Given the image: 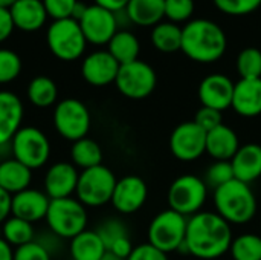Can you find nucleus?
Returning a JSON list of instances; mask_svg holds the SVG:
<instances>
[{
    "mask_svg": "<svg viewBox=\"0 0 261 260\" xmlns=\"http://www.w3.org/2000/svg\"><path fill=\"white\" fill-rule=\"evenodd\" d=\"M232 241L231 225L220 215L200 211L188 218L185 242L179 251L197 259L216 260L229 251Z\"/></svg>",
    "mask_w": 261,
    "mask_h": 260,
    "instance_id": "obj_1",
    "label": "nucleus"
},
{
    "mask_svg": "<svg viewBox=\"0 0 261 260\" xmlns=\"http://www.w3.org/2000/svg\"><path fill=\"white\" fill-rule=\"evenodd\" d=\"M228 38L225 31L208 18L190 20L182 28L180 51L193 61L214 63L226 52Z\"/></svg>",
    "mask_w": 261,
    "mask_h": 260,
    "instance_id": "obj_2",
    "label": "nucleus"
},
{
    "mask_svg": "<svg viewBox=\"0 0 261 260\" xmlns=\"http://www.w3.org/2000/svg\"><path fill=\"white\" fill-rule=\"evenodd\" d=\"M216 213L229 225H245L251 222L257 213V198L249 184L232 179L214 190Z\"/></svg>",
    "mask_w": 261,
    "mask_h": 260,
    "instance_id": "obj_3",
    "label": "nucleus"
},
{
    "mask_svg": "<svg viewBox=\"0 0 261 260\" xmlns=\"http://www.w3.org/2000/svg\"><path fill=\"white\" fill-rule=\"evenodd\" d=\"M44 219L50 231L63 239H73L87 227L86 207L73 198L50 199Z\"/></svg>",
    "mask_w": 261,
    "mask_h": 260,
    "instance_id": "obj_4",
    "label": "nucleus"
},
{
    "mask_svg": "<svg viewBox=\"0 0 261 260\" xmlns=\"http://www.w3.org/2000/svg\"><path fill=\"white\" fill-rule=\"evenodd\" d=\"M46 41L49 51L63 61H75L83 57L87 40L80 28V23L73 18L54 20L46 32Z\"/></svg>",
    "mask_w": 261,
    "mask_h": 260,
    "instance_id": "obj_5",
    "label": "nucleus"
},
{
    "mask_svg": "<svg viewBox=\"0 0 261 260\" xmlns=\"http://www.w3.org/2000/svg\"><path fill=\"white\" fill-rule=\"evenodd\" d=\"M208 198V185L196 175H182L176 178L168 188V205L185 218L202 211Z\"/></svg>",
    "mask_w": 261,
    "mask_h": 260,
    "instance_id": "obj_6",
    "label": "nucleus"
},
{
    "mask_svg": "<svg viewBox=\"0 0 261 260\" xmlns=\"http://www.w3.org/2000/svg\"><path fill=\"white\" fill-rule=\"evenodd\" d=\"M188 218L174 210H164L153 218L148 227V244L168 254L179 251L185 242Z\"/></svg>",
    "mask_w": 261,
    "mask_h": 260,
    "instance_id": "obj_7",
    "label": "nucleus"
},
{
    "mask_svg": "<svg viewBox=\"0 0 261 260\" xmlns=\"http://www.w3.org/2000/svg\"><path fill=\"white\" fill-rule=\"evenodd\" d=\"M118 179L115 173L106 166H96L87 170H83L78 178L76 185V199L84 207H101L107 202H112Z\"/></svg>",
    "mask_w": 261,
    "mask_h": 260,
    "instance_id": "obj_8",
    "label": "nucleus"
},
{
    "mask_svg": "<svg viewBox=\"0 0 261 260\" xmlns=\"http://www.w3.org/2000/svg\"><path fill=\"white\" fill-rule=\"evenodd\" d=\"M14 159L28 169L43 167L50 156V143L37 127H21L11 141Z\"/></svg>",
    "mask_w": 261,
    "mask_h": 260,
    "instance_id": "obj_9",
    "label": "nucleus"
},
{
    "mask_svg": "<svg viewBox=\"0 0 261 260\" xmlns=\"http://www.w3.org/2000/svg\"><path fill=\"white\" fill-rule=\"evenodd\" d=\"M115 84L124 97L130 100H144L154 92L158 75L148 63L136 60L121 64Z\"/></svg>",
    "mask_w": 261,
    "mask_h": 260,
    "instance_id": "obj_10",
    "label": "nucleus"
},
{
    "mask_svg": "<svg viewBox=\"0 0 261 260\" xmlns=\"http://www.w3.org/2000/svg\"><path fill=\"white\" fill-rule=\"evenodd\" d=\"M54 126L64 139L75 143L86 138L90 129V112L76 98L61 100L54 110Z\"/></svg>",
    "mask_w": 261,
    "mask_h": 260,
    "instance_id": "obj_11",
    "label": "nucleus"
},
{
    "mask_svg": "<svg viewBox=\"0 0 261 260\" xmlns=\"http://www.w3.org/2000/svg\"><path fill=\"white\" fill-rule=\"evenodd\" d=\"M170 152L182 162H193L206 153V132L194 121L180 123L170 135Z\"/></svg>",
    "mask_w": 261,
    "mask_h": 260,
    "instance_id": "obj_12",
    "label": "nucleus"
},
{
    "mask_svg": "<svg viewBox=\"0 0 261 260\" xmlns=\"http://www.w3.org/2000/svg\"><path fill=\"white\" fill-rule=\"evenodd\" d=\"M80 28L92 44H109L112 37L119 31L115 12L101 8L98 5H87L84 15L78 20Z\"/></svg>",
    "mask_w": 261,
    "mask_h": 260,
    "instance_id": "obj_13",
    "label": "nucleus"
},
{
    "mask_svg": "<svg viewBox=\"0 0 261 260\" xmlns=\"http://www.w3.org/2000/svg\"><path fill=\"white\" fill-rule=\"evenodd\" d=\"M147 196L148 187L145 181L136 175H128L116 182L112 204L121 215H133L144 207Z\"/></svg>",
    "mask_w": 261,
    "mask_h": 260,
    "instance_id": "obj_14",
    "label": "nucleus"
},
{
    "mask_svg": "<svg viewBox=\"0 0 261 260\" xmlns=\"http://www.w3.org/2000/svg\"><path fill=\"white\" fill-rule=\"evenodd\" d=\"M234 86L236 83H232L229 77L223 74H211L199 84V100L202 106L223 112L232 106Z\"/></svg>",
    "mask_w": 261,
    "mask_h": 260,
    "instance_id": "obj_15",
    "label": "nucleus"
},
{
    "mask_svg": "<svg viewBox=\"0 0 261 260\" xmlns=\"http://www.w3.org/2000/svg\"><path fill=\"white\" fill-rule=\"evenodd\" d=\"M121 64L112 57L109 51H95L89 54L81 64L83 78L96 87L115 83Z\"/></svg>",
    "mask_w": 261,
    "mask_h": 260,
    "instance_id": "obj_16",
    "label": "nucleus"
},
{
    "mask_svg": "<svg viewBox=\"0 0 261 260\" xmlns=\"http://www.w3.org/2000/svg\"><path fill=\"white\" fill-rule=\"evenodd\" d=\"M80 173L70 162L54 164L44 176V193L49 199L70 198L76 192Z\"/></svg>",
    "mask_w": 261,
    "mask_h": 260,
    "instance_id": "obj_17",
    "label": "nucleus"
},
{
    "mask_svg": "<svg viewBox=\"0 0 261 260\" xmlns=\"http://www.w3.org/2000/svg\"><path fill=\"white\" fill-rule=\"evenodd\" d=\"M50 199L40 190L26 188L12 196L11 215L28 222H37L46 218Z\"/></svg>",
    "mask_w": 261,
    "mask_h": 260,
    "instance_id": "obj_18",
    "label": "nucleus"
},
{
    "mask_svg": "<svg viewBox=\"0 0 261 260\" xmlns=\"http://www.w3.org/2000/svg\"><path fill=\"white\" fill-rule=\"evenodd\" d=\"M21 100L9 90H0V146H5L6 143L12 141L14 135L21 129Z\"/></svg>",
    "mask_w": 261,
    "mask_h": 260,
    "instance_id": "obj_19",
    "label": "nucleus"
},
{
    "mask_svg": "<svg viewBox=\"0 0 261 260\" xmlns=\"http://www.w3.org/2000/svg\"><path fill=\"white\" fill-rule=\"evenodd\" d=\"M231 107L245 118L261 115V78H240L234 86Z\"/></svg>",
    "mask_w": 261,
    "mask_h": 260,
    "instance_id": "obj_20",
    "label": "nucleus"
},
{
    "mask_svg": "<svg viewBox=\"0 0 261 260\" xmlns=\"http://www.w3.org/2000/svg\"><path fill=\"white\" fill-rule=\"evenodd\" d=\"M234 178L245 184H251L261 178V146L251 143L240 146L231 159Z\"/></svg>",
    "mask_w": 261,
    "mask_h": 260,
    "instance_id": "obj_21",
    "label": "nucleus"
},
{
    "mask_svg": "<svg viewBox=\"0 0 261 260\" xmlns=\"http://www.w3.org/2000/svg\"><path fill=\"white\" fill-rule=\"evenodd\" d=\"M14 26L24 32H34L44 26L47 12L41 0H18L9 8Z\"/></svg>",
    "mask_w": 261,
    "mask_h": 260,
    "instance_id": "obj_22",
    "label": "nucleus"
},
{
    "mask_svg": "<svg viewBox=\"0 0 261 260\" xmlns=\"http://www.w3.org/2000/svg\"><path fill=\"white\" fill-rule=\"evenodd\" d=\"M239 149L237 133L225 124L206 133V153L216 161H231Z\"/></svg>",
    "mask_w": 261,
    "mask_h": 260,
    "instance_id": "obj_23",
    "label": "nucleus"
},
{
    "mask_svg": "<svg viewBox=\"0 0 261 260\" xmlns=\"http://www.w3.org/2000/svg\"><path fill=\"white\" fill-rule=\"evenodd\" d=\"M125 12L132 25L156 26L165 17V0H130Z\"/></svg>",
    "mask_w": 261,
    "mask_h": 260,
    "instance_id": "obj_24",
    "label": "nucleus"
},
{
    "mask_svg": "<svg viewBox=\"0 0 261 260\" xmlns=\"http://www.w3.org/2000/svg\"><path fill=\"white\" fill-rule=\"evenodd\" d=\"M32 179L31 169L18 162L17 159H5L0 162V187L9 195H17L29 188Z\"/></svg>",
    "mask_w": 261,
    "mask_h": 260,
    "instance_id": "obj_25",
    "label": "nucleus"
},
{
    "mask_svg": "<svg viewBox=\"0 0 261 260\" xmlns=\"http://www.w3.org/2000/svg\"><path fill=\"white\" fill-rule=\"evenodd\" d=\"M107 248L96 231L84 230L70 239V256L73 260H101Z\"/></svg>",
    "mask_w": 261,
    "mask_h": 260,
    "instance_id": "obj_26",
    "label": "nucleus"
},
{
    "mask_svg": "<svg viewBox=\"0 0 261 260\" xmlns=\"http://www.w3.org/2000/svg\"><path fill=\"white\" fill-rule=\"evenodd\" d=\"M107 51L119 64H127L139 60L141 43L133 32L127 29H119L109 41Z\"/></svg>",
    "mask_w": 261,
    "mask_h": 260,
    "instance_id": "obj_27",
    "label": "nucleus"
},
{
    "mask_svg": "<svg viewBox=\"0 0 261 260\" xmlns=\"http://www.w3.org/2000/svg\"><path fill=\"white\" fill-rule=\"evenodd\" d=\"M153 46L164 54H173L182 48V28L173 21H161L151 31Z\"/></svg>",
    "mask_w": 261,
    "mask_h": 260,
    "instance_id": "obj_28",
    "label": "nucleus"
},
{
    "mask_svg": "<svg viewBox=\"0 0 261 260\" xmlns=\"http://www.w3.org/2000/svg\"><path fill=\"white\" fill-rule=\"evenodd\" d=\"M70 156H72V162L76 167H81L83 170L101 166L102 162V150L99 144L87 136L72 144Z\"/></svg>",
    "mask_w": 261,
    "mask_h": 260,
    "instance_id": "obj_29",
    "label": "nucleus"
},
{
    "mask_svg": "<svg viewBox=\"0 0 261 260\" xmlns=\"http://www.w3.org/2000/svg\"><path fill=\"white\" fill-rule=\"evenodd\" d=\"M57 98H58V89L52 78L38 75L31 80L28 86V100L31 101V104L44 109L52 106L57 101Z\"/></svg>",
    "mask_w": 261,
    "mask_h": 260,
    "instance_id": "obj_30",
    "label": "nucleus"
},
{
    "mask_svg": "<svg viewBox=\"0 0 261 260\" xmlns=\"http://www.w3.org/2000/svg\"><path fill=\"white\" fill-rule=\"evenodd\" d=\"M2 236L9 245L21 247L34 241V227L28 221L11 216L3 222Z\"/></svg>",
    "mask_w": 261,
    "mask_h": 260,
    "instance_id": "obj_31",
    "label": "nucleus"
},
{
    "mask_svg": "<svg viewBox=\"0 0 261 260\" xmlns=\"http://www.w3.org/2000/svg\"><path fill=\"white\" fill-rule=\"evenodd\" d=\"M229 253L234 260H261V236L246 233L236 238Z\"/></svg>",
    "mask_w": 261,
    "mask_h": 260,
    "instance_id": "obj_32",
    "label": "nucleus"
},
{
    "mask_svg": "<svg viewBox=\"0 0 261 260\" xmlns=\"http://www.w3.org/2000/svg\"><path fill=\"white\" fill-rule=\"evenodd\" d=\"M240 78H261V51L257 48H245L236 61Z\"/></svg>",
    "mask_w": 261,
    "mask_h": 260,
    "instance_id": "obj_33",
    "label": "nucleus"
},
{
    "mask_svg": "<svg viewBox=\"0 0 261 260\" xmlns=\"http://www.w3.org/2000/svg\"><path fill=\"white\" fill-rule=\"evenodd\" d=\"M232 179H236V178H234L231 161H217V162L211 164L206 169L205 178H203L208 188H214V190L228 184Z\"/></svg>",
    "mask_w": 261,
    "mask_h": 260,
    "instance_id": "obj_34",
    "label": "nucleus"
},
{
    "mask_svg": "<svg viewBox=\"0 0 261 260\" xmlns=\"http://www.w3.org/2000/svg\"><path fill=\"white\" fill-rule=\"evenodd\" d=\"M98 236L101 238V241L104 242L107 251L109 248L119 239L122 238H128V230L125 227V224L118 219V218H109L106 219L96 230Z\"/></svg>",
    "mask_w": 261,
    "mask_h": 260,
    "instance_id": "obj_35",
    "label": "nucleus"
},
{
    "mask_svg": "<svg viewBox=\"0 0 261 260\" xmlns=\"http://www.w3.org/2000/svg\"><path fill=\"white\" fill-rule=\"evenodd\" d=\"M21 72V58L11 49H0V84L14 81Z\"/></svg>",
    "mask_w": 261,
    "mask_h": 260,
    "instance_id": "obj_36",
    "label": "nucleus"
},
{
    "mask_svg": "<svg viewBox=\"0 0 261 260\" xmlns=\"http://www.w3.org/2000/svg\"><path fill=\"white\" fill-rule=\"evenodd\" d=\"M194 0H165V17L176 25L193 17Z\"/></svg>",
    "mask_w": 261,
    "mask_h": 260,
    "instance_id": "obj_37",
    "label": "nucleus"
},
{
    "mask_svg": "<svg viewBox=\"0 0 261 260\" xmlns=\"http://www.w3.org/2000/svg\"><path fill=\"white\" fill-rule=\"evenodd\" d=\"M216 8L228 15H246L258 9L261 0H213Z\"/></svg>",
    "mask_w": 261,
    "mask_h": 260,
    "instance_id": "obj_38",
    "label": "nucleus"
},
{
    "mask_svg": "<svg viewBox=\"0 0 261 260\" xmlns=\"http://www.w3.org/2000/svg\"><path fill=\"white\" fill-rule=\"evenodd\" d=\"M41 2L44 5L47 17H50L52 20L72 18L73 9L78 3V0H41Z\"/></svg>",
    "mask_w": 261,
    "mask_h": 260,
    "instance_id": "obj_39",
    "label": "nucleus"
},
{
    "mask_svg": "<svg viewBox=\"0 0 261 260\" xmlns=\"http://www.w3.org/2000/svg\"><path fill=\"white\" fill-rule=\"evenodd\" d=\"M14 260H50V251L40 242H29L17 247L14 251Z\"/></svg>",
    "mask_w": 261,
    "mask_h": 260,
    "instance_id": "obj_40",
    "label": "nucleus"
},
{
    "mask_svg": "<svg viewBox=\"0 0 261 260\" xmlns=\"http://www.w3.org/2000/svg\"><path fill=\"white\" fill-rule=\"evenodd\" d=\"M200 129H203L206 133L211 132L213 129L219 127L223 124V116H222V112L220 110H216V109H211V107H205L202 106L197 112H196V116L193 120Z\"/></svg>",
    "mask_w": 261,
    "mask_h": 260,
    "instance_id": "obj_41",
    "label": "nucleus"
},
{
    "mask_svg": "<svg viewBox=\"0 0 261 260\" xmlns=\"http://www.w3.org/2000/svg\"><path fill=\"white\" fill-rule=\"evenodd\" d=\"M127 260H168L167 254L159 251L150 244H142L133 248L132 254Z\"/></svg>",
    "mask_w": 261,
    "mask_h": 260,
    "instance_id": "obj_42",
    "label": "nucleus"
},
{
    "mask_svg": "<svg viewBox=\"0 0 261 260\" xmlns=\"http://www.w3.org/2000/svg\"><path fill=\"white\" fill-rule=\"evenodd\" d=\"M14 29H15V26H14L9 9L0 6V43L8 40L11 37V34L14 32Z\"/></svg>",
    "mask_w": 261,
    "mask_h": 260,
    "instance_id": "obj_43",
    "label": "nucleus"
},
{
    "mask_svg": "<svg viewBox=\"0 0 261 260\" xmlns=\"http://www.w3.org/2000/svg\"><path fill=\"white\" fill-rule=\"evenodd\" d=\"M133 248H135V247H133L130 238H122V239L116 241V242L109 248V253L115 254V256L119 257V259L127 260L128 259V256L132 254Z\"/></svg>",
    "mask_w": 261,
    "mask_h": 260,
    "instance_id": "obj_44",
    "label": "nucleus"
},
{
    "mask_svg": "<svg viewBox=\"0 0 261 260\" xmlns=\"http://www.w3.org/2000/svg\"><path fill=\"white\" fill-rule=\"evenodd\" d=\"M11 204H12V195H9L0 187V224H3L9 218Z\"/></svg>",
    "mask_w": 261,
    "mask_h": 260,
    "instance_id": "obj_45",
    "label": "nucleus"
},
{
    "mask_svg": "<svg viewBox=\"0 0 261 260\" xmlns=\"http://www.w3.org/2000/svg\"><path fill=\"white\" fill-rule=\"evenodd\" d=\"M128 2L130 0H95V5L106 8L112 12H118V11H122L127 8Z\"/></svg>",
    "mask_w": 261,
    "mask_h": 260,
    "instance_id": "obj_46",
    "label": "nucleus"
},
{
    "mask_svg": "<svg viewBox=\"0 0 261 260\" xmlns=\"http://www.w3.org/2000/svg\"><path fill=\"white\" fill-rule=\"evenodd\" d=\"M0 260H14V251L3 238L0 239Z\"/></svg>",
    "mask_w": 261,
    "mask_h": 260,
    "instance_id": "obj_47",
    "label": "nucleus"
},
{
    "mask_svg": "<svg viewBox=\"0 0 261 260\" xmlns=\"http://www.w3.org/2000/svg\"><path fill=\"white\" fill-rule=\"evenodd\" d=\"M18 0H0V6H3V8H11L12 5H15Z\"/></svg>",
    "mask_w": 261,
    "mask_h": 260,
    "instance_id": "obj_48",
    "label": "nucleus"
},
{
    "mask_svg": "<svg viewBox=\"0 0 261 260\" xmlns=\"http://www.w3.org/2000/svg\"><path fill=\"white\" fill-rule=\"evenodd\" d=\"M101 260H124V259H119V257H116L115 254H112V253H109V251H107V253L102 256V259Z\"/></svg>",
    "mask_w": 261,
    "mask_h": 260,
    "instance_id": "obj_49",
    "label": "nucleus"
},
{
    "mask_svg": "<svg viewBox=\"0 0 261 260\" xmlns=\"http://www.w3.org/2000/svg\"><path fill=\"white\" fill-rule=\"evenodd\" d=\"M2 238H3V236H2V228H0V239H2Z\"/></svg>",
    "mask_w": 261,
    "mask_h": 260,
    "instance_id": "obj_50",
    "label": "nucleus"
}]
</instances>
